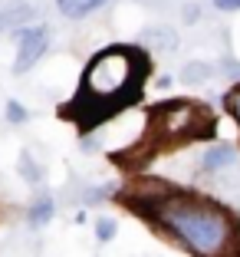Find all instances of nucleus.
Segmentation results:
<instances>
[{
    "instance_id": "f257e3e1",
    "label": "nucleus",
    "mask_w": 240,
    "mask_h": 257,
    "mask_svg": "<svg viewBox=\"0 0 240 257\" xmlns=\"http://www.w3.org/2000/svg\"><path fill=\"white\" fill-rule=\"evenodd\" d=\"M148 79V56L135 46H105L83 69L79 92L63 112L79 122V128H92L99 122L112 119L122 106L142 96Z\"/></svg>"
},
{
    "instance_id": "f03ea898",
    "label": "nucleus",
    "mask_w": 240,
    "mask_h": 257,
    "mask_svg": "<svg viewBox=\"0 0 240 257\" xmlns=\"http://www.w3.org/2000/svg\"><path fill=\"white\" fill-rule=\"evenodd\" d=\"M145 214L161 221L174 237H181V241L201 257L220 254L233 237V221L224 208L204 201V198L174 195L171 188L151 198Z\"/></svg>"
},
{
    "instance_id": "7ed1b4c3",
    "label": "nucleus",
    "mask_w": 240,
    "mask_h": 257,
    "mask_svg": "<svg viewBox=\"0 0 240 257\" xmlns=\"http://www.w3.org/2000/svg\"><path fill=\"white\" fill-rule=\"evenodd\" d=\"M210 128H214L210 112L191 99H174L151 109V139L161 142H194L210 136Z\"/></svg>"
},
{
    "instance_id": "20e7f679",
    "label": "nucleus",
    "mask_w": 240,
    "mask_h": 257,
    "mask_svg": "<svg viewBox=\"0 0 240 257\" xmlns=\"http://www.w3.org/2000/svg\"><path fill=\"white\" fill-rule=\"evenodd\" d=\"M46 43H50L46 27H27V30H20V46H17L14 73H27V69H33V63L46 53Z\"/></svg>"
},
{
    "instance_id": "39448f33",
    "label": "nucleus",
    "mask_w": 240,
    "mask_h": 257,
    "mask_svg": "<svg viewBox=\"0 0 240 257\" xmlns=\"http://www.w3.org/2000/svg\"><path fill=\"white\" fill-rule=\"evenodd\" d=\"M33 17V7H27L23 0H7V4H0V30H7V27H20Z\"/></svg>"
},
{
    "instance_id": "423d86ee",
    "label": "nucleus",
    "mask_w": 240,
    "mask_h": 257,
    "mask_svg": "<svg viewBox=\"0 0 240 257\" xmlns=\"http://www.w3.org/2000/svg\"><path fill=\"white\" fill-rule=\"evenodd\" d=\"M99 4H102V0H56L60 14L69 17V20H83V17H89Z\"/></svg>"
},
{
    "instance_id": "0eeeda50",
    "label": "nucleus",
    "mask_w": 240,
    "mask_h": 257,
    "mask_svg": "<svg viewBox=\"0 0 240 257\" xmlns=\"http://www.w3.org/2000/svg\"><path fill=\"white\" fill-rule=\"evenodd\" d=\"M50 218H53V195H50V191H40V195L33 198V204H30V224L40 227V224H46Z\"/></svg>"
},
{
    "instance_id": "6e6552de",
    "label": "nucleus",
    "mask_w": 240,
    "mask_h": 257,
    "mask_svg": "<svg viewBox=\"0 0 240 257\" xmlns=\"http://www.w3.org/2000/svg\"><path fill=\"white\" fill-rule=\"evenodd\" d=\"M230 162H233V149H230V145H217V149H210L207 155H204L201 165L207 168V172H217V168L230 165Z\"/></svg>"
},
{
    "instance_id": "1a4fd4ad",
    "label": "nucleus",
    "mask_w": 240,
    "mask_h": 257,
    "mask_svg": "<svg viewBox=\"0 0 240 257\" xmlns=\"http://www.w3.org/2000/svg\"><path fill=\"white\" fill-rule=\"evenodd\" d=\"M17 165H20V175H23V178H27L30 185H40L43 172L37 168V162H33V155H30V152H20V162H17Z\"/></svg>"
},
{
    "instance_id": "9d476101",
    "label": "nucleus",
    "mask_w": 240,
    "mask_h": 257,
    "mask_svg": "<svg viewBox=\"0 0 240 257\" xmlns=\"http://www.w3.org/2000/svg\"><path fill=\"white\" fill-rule=\"evenodd\" d=\"M224 106H227V112L237 119V125H240V86H233L230 92L224 96Z\"/></svg>"
},
{
    "instance_id": "9b49d317",
    "label": "nucleus",
    "mask_w": 240,
    "mask_h": 257,
    "mask_svg": "<svg viewBox=\"0 0 240 257\" xmlns=\"http://www.w3.org/2000/svg\"><path fill=\"white\" fill-rule=\"evenodd\" d=\"M96 237L99 241H112L115 237V221L112 218H99L96 221Z\"/></svg>"
},
{
    "instance_id": "f8f14e48",
    "label": "nucleus",
    "mask_w": 240,
    "mask_h": 257,
    "mask_svg": "<svg viewBox=\"0 0 240 257\" xmlns=\"http://www.w3.org/2000/svg\"><path fill=\"white\" fill-rule=\"evenodd\" d=\"M27 119H30V112H27L17 99H10V102H7V122H14V125H17V122H27Z\"/></svg>"
},
{
    "instance_id": "ddd939ff",
    "label": "nucleus",
    "mask_w": 240,
    "mask_h": 257,
    "mask_svg": "<svg viewBox=\"0 0 240 257\" xmlns=\"http://www.w3.org/2000/svg\"><path fill=\"white\" fill-rule=\"evenodd\" d=\"M204 76H210V66H201V63H194V66H188L184 69V79H204Z\"/></svg>"
},
{
    "instance_id": "4468645a",
    "label": "nucleus",
    "mask_w": 240,
    "mask_h": 257,
    "mask_svg": "<svg viewBox=\"0 0 240 257\" xmlns=\"http://www.w3.org/2000/svg\"><path fill=\"white\" fill-rule=\"evenodd\" d=\"M217 10H240V0H214Z\"/></svg>"
}]
</instances>
